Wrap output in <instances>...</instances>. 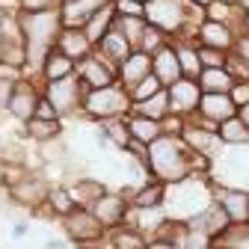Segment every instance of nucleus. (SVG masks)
Listing matches in <instances>:
<instances>
[{"label":"nucleus","mask_w":249,"mask_h":249,"mask_svg":"<svg viewBox=\"0 0 249 249\" xmlns=\"http://www.w3.org/2000/svg\"><path fill=\"white\" fill-rule=\"evenodd\" d=\"M240 30H246V33H249V15H243V21H240Z\"/></svg>","instance_id":"864d4df0"},{"label":"nucleus","mask_w":249,"mask_h":249,"mask_svg":"<svg viewBox=\"0 0 249 249\" xmlns=\"http://www.w3.org/2000/svg\"><path fill=\"white\" fill-rule=\"evenodd\" d=\"M24 134H27V140H33L36 145L59 140L62 137V119H30L24 124Z\"/></svg>","instance_id":"c85d7f7f"},{"label":"nucleus","mask_w":249,"mask_h":249,"mask_svg":"<svg viewBox=\"0 0 249 249\" xmlns=\"http://www.w3.org/2000/svg\"><path fill=\"white\" fill-rule=\"evenodd\" d=\"M187 3H190L193 9H202V12H208V9H211V3H213V0H187Z\"/></svg>","instance_id":"09e8293b"},{"label":"nucleus","mask_w":249,"mask_h":249,"mask_svg":"<svg viewBox=\"0 0 249 249\" xmlns=\"http://www.w3.org/2000/svg\"><path fill=\"white\" fill-rule=\"evenodd\" d=\"M77 77H80V83H83L86 92H89V89H101V86L116 83V80H119V69L110 66L104 56L89 53L83 62H77Z\"/></svg>","instance_id":"f8f14e48"},{"label":"nucleus","mask_w":249,"mask_h":249,"mask_svg":"<svg viewBox=\"0 0 249 249\" xmlns=\"http://www.w3.org/2000/svg\"><path fill=\"white\" fill-rule=\"evenodd\" d=\"M134 116H145V119H154V122L169 119V116H172V110H169V95H166V89H163V92H158L154 98L142 101V104H134Z\"/></svg>","instance_id":"473e14b6"},{"label":"nucleus","mask_w":249,"mask_h":249,"mask_svg":"<svg viewBox=\"0 0 249 249\" xmlns=\"http://www.w3.org/2000/svg\"><path fill=\"white\" fill-rule=\"evenodd\" d=\"M145 77H151V53H145V51H134V53L119 66V83L131 92V89L140 86Z\"/></svg>","instance_id":"a211bd4d"},{"label":"nucleus","mask_w":249,"mask_h":249,"mask_svg":"<svg viewBox=\"0 0 249 249\" xmlns=\"http://www.w3.org/2000/svg\"><path fill=\"white\" fill-rule=\"evenodd\" d=\"M42 95L53 104V110L62 116H71V113H80L83 110V95H86V86L80 83L77 74L66 77V80H53V83H45Z\"/></svg>","instance_id":"39448f33"},{"label":"nucleus","mask_w":249,"mask_h":249,"mask_svg":"<svg viewBox=\"0 0 249 249\" xmlns=\"http://www.w3.org/2000/svg\"><path fill=\"white\" fill-rule=\"evenodd\" d=\"M229 51H216V48H205L199 45V59H202V69H229Z\"/></svg>","instance_id":"e433bc0d"},{"label":"nucleus","mask_w":249,"mask_h":249,"mask_svg":"<svg viewBox=\"0 0 249 249\" xmlns=\"http://www.w3.org/2000/svg\"><path fill=\"white\" fill-rule=\"evenodd\" d=\"M187 229L190 231H202V234H208V237H223L229 229H231V223H229V216H226V211L216 205V202H211L208 208H202V211H196L193 216H187Z\"/></svg>","instance_id":"4468645a"},{"label":"nucleus","mask_w":249,"mask_h":249,"mask_svg":"<svg viewBox=\"0 0 249 249\" xmlns=\"http://www.w3.org/2000/svg\"><path fill=\"white\" fill-rule=\"evenodd\" d=\"M45 208H48L51 216H56V220H66L71 211H77V202H74L71 187H66V184H51L48 199H45Z\"/></svg>","instance_id":"b1692460"},{"label":"nucleus","mask_w":249,"mask_h":249,"mask_svg":"<svg viewBox=\"0 0 249 249\" xmlns=\"http://www.w3.org/2000/svg\"><path fill=\"white\" fill-rule=\"evenodd\" d=\"M172 45H175L178 62H181V74L190 77V80H199V74H202L199 42H196V39H178V42H172Z\"/></svg>","instance_id":"393cba45"},{"label":"nucleus","mask_w":249,"mask_h":249,"mask_svg":"<svg viewBox=\"0 0 249 249\" xmlns=\"http://www.w3.org/2000/svg\"><path fill=\"white\" fill-rule=\"evenodd\" d=\"M3 142H6V140H0V148H3Z\"/></svg>","instance_id":"bf43d9fd"},{"label":"nucleus","mask_w":249,"mask_h":249,"mask_svg":"<svg viewBox=\"0 0 249 249\" xmlns=\"http://www.w3.org/2000/svg\"><path fill=\"white\" fill-rule=\"evenodd\" d=\"M116 27L124 33V39L134 45V51H140L142 36H145V30H148V21L145 18H116Z\"/></svg>","instance_id":"72a5a7b5"},{"label":"nucleus","mask_w":249,"mask_h":249,"mask_svg":"<svg viewBox=\"0 0 249 249\" xmlns=\"http://www.w3.org/2000/svg\"><path fill=\"white\" fill-rule=\"evenodd\" d=\"M163 45H169V39L160 33V30L148 27V30H145V36H142V45H140V51H145V53H151V56H154V53H158Z\"/></svg>","instance_id":"ea45409f"},{"label":"nucleus","mask_w":249,"mask_h":249,"mask_svg":"<svg viewBox=\"0 0 249 249\" xmlns=\"http://www.w3.org/2000/svg\"><path fill=\"white\" fill-rule=\"evenodd\" d=\"M131 113H134V98L119 80L110 83V86H101V89H89L83 95L80 116L92 119L95 124L98 122H110V119H128Z\"/></svg>","instance_id":"f03ea898"},{"label":"nucleus","mask_w":249,"mask_h":249,"mask_svg":"<svg viewBox=\"0 0 249 249\" xmlns=\"http://www.w3.org/2000/svg\"><path fill=\"white\" fill-rule=\"evenodd\" d=\"M148 234L142 229H137L134 223H124L107 231V249H148Z\"/></svg>","instance_id":"412c9836"},{"label":"nucleus","mask_w":249,"mask_h":249,"mask_svg":"<svg viewBox=\"0 0 249 249\" xmlns=\"http://www.w3.org/2000/svg\"><path fill=\"white\" fill-rule=\"evenodd\" d=\"M119 18H145V6L134 3V0H113Z\"/></svg>","instance_id":"a19ab883"},{"label":"nucleus","mask_w":249,"mask_h":249,"mask_svg":"<svg viewBox=\"0 0 249 249\" xmlns=\"http://www.w3.org/2000/svg\"><path fill=\"white\" fill-rule=\"evenodd\" d=\"M223 3H234V6H237V0H223Z\"/></svg>","instance_id":"6e6d98bb"},{"label":"nucleus","mask_w":249,"mask_h":249,"mask_svg":"<svg viewBox=\"0 0 249 249\" xmlns=\"http://www.w3.org/2000/svg\"><path fill=\"white\" fill-rule=\"evenodd\" d=\"M163 89H166V86L151 74V77H145L140 86H134V89H131V98H134V104H142V101L154 98V95H158V92H163Z\"/></svg>","instance_id":"4c0bfd02"},{"label":"nucleus","mask_w":249,"mask_h":249,"mask_svg":"<svg viewBox=\"0 0 249 249\" xmlns=\"http://www.w3.org/2000/svg\"><path fill=\"white\" fill-rule=\"evenodd\" d=\"M237 116L243 119V124H246V128H249V104H243V107L237 110Z\"/></svg>","instance_id":"3c124183"},{"label":"nucleus","mask_w":249,"mask_h":249,"mask_svg":"<svg viewBox=\"0 0 249 249\" xmlns=\"http://www.w3.org/2000/svg\"><path fill=\"white\" fill-rule=\"evenodd\" d=\"M237 9H240L243 15H249V0H237Z\"/></svg>","instance_id":"603ef678"},{"label":"nucleus","mask_w":249,"mask_h":249,"mask_svg":"<svg viewBox=\"0 0 249 249\" xmlns=\"http://www.w3.org/2000/svg\"><path fill=\"white\" fill-rule=\"evenodd\" d=\"M107 3H113V0H62L59 3L62 30H83L92 21V15H98Z\"/></svg>","instance_id":"ddd939ff"},{"label":"nucleus","mask_w":249,"mask_h":249,"mask_svg":"<svg viewBox=\"0 0 249 249\" xmlns=\"http://www.w3.org/2000/svg\"><path fill=\"white\" fill-rule=\"evenodd\" d=\"M151 74L158 77L166 89H169L175 80L184 77V74H181V62H178V53H175V45H172V42L163 45L158 53L151 56Z\"/></svg>","instance_id":"6ab92c4d"},{"label":"nucleus","mask_w":249,"mask_h":249,"mask_svg":"<svg viewBox=\"0 0 249 249\" xmlns=\"http://www.w3.org/2000/svg\"><path fill=\"white\" fill-rule=\"evenodd\" d=\"M45 249H69V240H48Z\"/></svg>","instance_id":"8fccbe9b"},{"label":"nucleus","mask_w":249,"mask_h":249,"mask_svg":"<svg viewBox=\"0 0 249 249\" xmlns=\"http://www.w3.org/2000/svg\"><path fill=\"white\" fill-rule=\"evenodd\" d=\"M18 3H21V0H0V12H18Z\"/></svg>","instance_id":"de8ad7c7"},{"label":"nucleus","mask_w":249,"mask_h":249,"mask_svg":"<svg viewBox=\"0 0 249 249\" xmlns=\"http://www.w3.org/2000/svg\"><path fill=\"white\" fill-rule=\"evenodd\" d=\"M71 74H77V62L69 59L66 53H59V51L53 48V51L48 53V59H45V66H42L39 80L53 83V80H66V77H71Z\"/></svg>","instance_id":"a878e982"},{"label":"nucleus","mask_w":249,"mask_h":249,"mask_svg":"<svg viewBox=\"0 0 249 249\" xmlns=\"http://www.w3.org/2000/svg\"><path fill=\"white\" fill-rule=\"evenodd\" d=\"M71 187V193H74V202H77V208H92L95 205L110 187H104L101 181H95V178H77L74 184H69Z\"/></svg>","instance_id":"c756f323"},{"label":"nucleus","mask_w":249,"mask_h":249,"mask_svg":"<svg viewBox=\"0 0 249 249\" xmlns=\"http://www.w3.org/2000/svg\"><path fill=\"white\" fill-rule=\"evenodd\" d=\"M33 119H59V113L53 110V104L42 95V101H39V107H36V116Z\"/></svg>","instance_id":"c03bdc74"},{"label":"nucleus","mask_w":249,"mask_h":249,"mask_svg":"<svg viewBox=\"0 0 249 249\" xmlns=\"http://www.w3.org/2000/svg\"><path fill=\"white\" fill-rule=\"evenodd\" d=\"M169 110L172 116H181V119H193L199 113V101H202V89H199V80H190V77H181L175 80L169 89Z\"/></svg>","instance_id":"9b49d317"},{"label":"nucleus","mask_w":249,"mask_h":249,"mask_svg":"<svg viewBox=\"0 0 249 249\" xmlns=\"http://www.w3.org/2000/svg\"><path fill=\"white\" fill-rule=\"evenodd\" d=\"M134 3H140V6H145V3H148V0H134Z\"/></svg>","instance_id":"5fc2aeb1"},{"label":"nucleus","mask_w":249,"mask_h":249,"mask_svg":"<svg viewBox=\"0 0 249 249\" xmlns=\"http://www.w3.org/2000/svg\"><path fill=\"white\" fill-rule=\"evenodd\" d=\"M208 190L211 199L226 211L231 226H249V187H229V184L208 181Z\"/></svg>","instance_id":"0eeeda50"},{"label":"nucleus","mask_w":249,"mask_h":249,"mask_svg":"<svg viewBox=\"0 0 249 249\" xmlns=\"http://www.w3.org/2000/svg\"><path fill=\"white\" fill-rule=\"evenodd\" d=\"M48 190H51V184H45L42 172L39 169H27L24 178L12 187H6V193L15 205L27 208V211H33L39 213V208H45V199H48Z\"/></svg>","instance_id":"6e6552de"},{"label":"nucleus","mask_w":249,"mask_h":249,"mask_svg":"<svg viewBox=\"0 0 249 249\" xmlns=\"http://www.w3.org/2000/svg\"><path fill=\"white\" fill-rule=\"evenodd\" d=\"M98 134L110 140V145H116L119 151H124L131 145V131H128V119H110V122H98Z\"/></svg>","instance_id":"2f4dec72"},{"label":"nucleus","mask_w":249,"mask_h":249,"mask_svg":"<svg viewBox=\"0 0 249 249\" xmlns=\"http://www.w3.org/2000/svg\"><path fill=\"white\" fill-rule=\"evenodd\" d=\"M234 56H240L243 62H249V33L246 30H237V39H234Z\"/></svg>","instance_id":"37998d69"},{"label":"nucleus","mask_w":249,"mask_h":249,"mask_svg":"<svg viewBox=\"0 0 249 249\" xmlns=\"http://www.w3.org/2000/svg\"><path fill=\"white\" fill-rule=\"evenodd\" d=\"M145 169H148V178L160 181V184H166V187H175V184L190 181V178H193V169H190V148L184 145L181 137L163 134L160 140H154V142L148 145Z\"/></svg>","instance_id":"f257e3e1"},{"label":"nucleus","mask_w":249,"mask_h":249,"mask_svg":"<svg viewBox=\"0 0 249 249\" xmlns=\"http://www.w3.org/2000/svg\"><path fill=\"white\" fill-rule=\"evenodd\" d=\"M148 249H181L178 243H172V240H160V237H151L148 240Z\"/></svg>","instance_id":"a18cd8bd"},{"label":"nucleus","mask_w":249,"mask_h":249,"mask_svg":"<svg viewBox=\"0 0 249 249\" xmlns=\"http://www.w3.org/2000/svg\"><path fill=\"white\" fill-rule=\"evenodd\" d=\"M181 140H184V145L190 148L193 154H202V158H208V160L220 158V151L226 148L223 140H220V131H216L213 124H208V122H199L196 116L184 122Z\"/></svg>","instance_id":"423d86ee"},{"label":"nucleus","mask_w":249,"mask_h":249,"mask_svg":"<svg viewBox=\"0 0 249 249\" xmlns=\"http://www.w3.org/2000/svg\"><path fill=\"white\" fill-rule=\"evenodd\" d=\"M62 0H21L18 12H45V9H59Z\"/></svg>","instance_id":"79ce46f5"},{"label":"nucleus","mask_w":249,"mask_h":249,"mask_svg":"<svg viewBox=\"0 0 249 249\" xmlns=\"http://www.w3.org/2000/svg\"><path fill=\"white\" fill-rule=\"evenodd\" d=\"M234 86H237V80L229 69H202V74H199L202 95H231Z\"/></svg>","instance_id":"5701e85b"},{"label":"nucleus","mask_w":249,"mask_h":249,"mask_svg":"<svg viewBox=\"0 0 249 249\" xmlns=\"http://www.w3.org/2000/svg\"><path fill=\"white\" fill-rule=\"evenodd\" d=\"M3 15H6V12H0V24H3Z\"/></svg>","instance_id":"13d9d810"},{"label":"nucleus","mask_w":249,"mask_h":249,"mask_svg":"<svg viewBox=\"0 0 249 249\" xmlns=\"http://www.w3.org/2000/svg\"><path fill=\"white\" fill-rule=\"evenodd\" d=\"M213 246H231V249H249V226H231L223 237H216Z\"/></svg>","instance_id":"c9c22d12"},{"label":"nucleus","mask_w":249,"mask_h":249,"mask_svg":"<svg viewBox=\"0 0 249 249\" xmlns=\"http://www.w3.org/2000/svg\"><path fill=\"white\" fill-rule=\"evenodd\" d=\"M116 18H119V15H116V3H107L98 15H92V21L83 27V33L89 36L92 48H98V45H101V39H104L110 30L116 27Z\"/></svg>","instance_id":"cd10ccee"},{"label":"nucleus","mask_w":249,"mask_h":249,"mask_svg":"<svg viewBox=\"0 0 249 249\" xmlns=\"http://www.w3.org/2000/svg\"><path fill=\"white\" fill-rule=\"evenodd\" d=\"M95 53H98V56H104V59L110 62V66H116V69H119L122 62L134 53V45H131L128 39H124V33H122L119 27H113L110 33L101 39V45L95 48Z\"/></svg>","instance_id":"aec40b11"},{"label":"nucleus","mask_w":249,"mask_h":249,"mask_svg":"<svg viewBox=\"0 0 249 249\" xmlns=\"http://www.w3.org/2000/svg\"><path fill=\"white\" fill-rule=\"evenodd\" d=\"M213 249H231V246H213Z\"/></svg>","instance_id":"4d7b16f0"},{"label":"nucleus","mask_w":249,"mask_h":249,"mask_svg":"<svg viewBox=\"0 0 249 249\" xmlns=\"http://www.w3.org/2000/svg\"><path fill=\"white\" fill-rule=\"evenodd\" d=\"M27 231H30V226H27V223H21V220L12 226V237H15V240H24V237H27Z\"/></svg>","instance_id":"49530a36"},{"label":"nucleus","mask_w":249,"mask_h":249,"mask_svg":"<svg viewBox=\"0 0 249 249\" xmlns=\"http://www.w3.org/2000/svg\"><path fill=\"white\" fill-rule=\"evenodd\" d=\"M128 131H131V142H140V145H151L154 140L163 137V122H154V119H145V116H128Z\"/></svg>","instance_id":"bb28decb"},{"label":"nucleus","mask_w":249,"mask_h":249,"mask_svg":"<svg viewBox=\"0 0 249 249\" xmlns=\"http://www.w3.org/2000/svg\"><path fill=\"white\" fill-rule=\"evenodd\" d=\"M216 131H220V140H223V145H226V148H246V145H249V128L243 124V119H240V116H234V119L223 122Z\"/></svg>","instance_id":"7c9ffc66"},{"label":"nucleus","mask_w":249,"mask_h":249,"mask_svg":"<svg viewBox=\"0 0 249 249\" xmlns=\"http://www.w3.org/2000/svg\"><path fill=\"white\" fill-rule=\"evenodd\" d=\"M69 145H66V140H51V142H42L39 145V158L45 160V163H66L69 160Z\"/></svg>","instance_id":"f704fd0d"},{"label":"nucleus","mask_w":249,"mask_h":249,"mask_svg":"<svg viewBox=\"0 0 249 249\" xmlns=\"http://www.w3.org/2000/svg\"><path fill=\"white\" fill-rule=\"evenodd\" d=\"M56 51L66 53L74 62H83L89 53H95V48H92V42H89V36L83 30H62L59 39H56Z\"/></svg>","instance_id":"4be33fe9"},{"label":"nucleus","mask_w":249,"mask_h":249,"mask_svg":"<svg viewBox=\"0 0 249 249\" xmlns=\"http://www.w3.org/2000/svg\"><path fill=\"white\" fill-rule=\"evenodd\" d=\"M92 213H95V220L110 231V229H116V226H124L131 220V202H128V193H113V190H107L95 205L89 208Z\"/></svg>","instance_id":"1a4fd4ad"},{"label":"nucleus","mask_w":249,"mask_h":249,"mask_svg":"<svg viewBox=\"0 0 249 249\" xmlns=\"http://www.w3.org/2000/svg\"><path fill=\"white\" fill-rule=\"evenodd\" d=\"M39 101H42V86H39V80H33V77H27V74H24V77L18 80L15 92H12V101H9V116H12L15 122L27 124L30 119L36 116Z\"/></svg>","instance_id":"9d476101"},{"label":"nucleus","mask_w":249,"mask_h":249,"mask_svg":"<svg viewBox=\"0 0 249 249\" xmlns=\"http://www.w3.org/2000/svg\"><path fill=\"white\" fill-rule=\"evenodd\" d=\"M62 223V231H66V240H71L74 246H83V249H98L104 240H107V229L95 220V213L89 208H77L71 211Z\"/></svg>","instance_id":"20e7f679"},{"label":"nucleus","mask_w":249,"mask_h":249,"mask_svg":"<svg viewBox=\"0 0 249 249\" xmlns=\"http://www.w3.org/2000/svg\"><path fill=\"white\" fill-rule=\"evenodd\" d=\"M24 158H27V151L18 140H6L3 148H0V160L9 163V166H24Z\"/></svg>","instance_id":"58836bf2"},{"label":"nucleus","mask_w":249,"mask_h":249,"mask_svg":"<svg viewBox=\"0 0 249 249\" xmlns=\"http://www.w3.org/2000/svg\"><path fill=\"white\" fill-rule=\"evenodd\" d=\"M128 193V202H131V211H160L166 205V196H169V187L148 178L142 187L137 190H124Z\"/></svg>","instance_id":"f3484780"},{"label":"nucleus","mask_w":249,"mask_h":249,"mask_svg":"<svg viewBox=\"0 0 249 249\" xmlns=\"http://www.w3.org/2000/svg\"><path fill=\"white\" fill-rule=\"evenodd\" d=\"M193 39L205 48H216V51H234V39H237V27L231 24H223V21H211L205 18L199 27H196V33Z\"/></svg>","instance_id":"2eb2a0df"},{"label":"nucleus","mask_w":249,"mask_h":249,"mask_svg":"<svg viewBox=\"0 0 249 249\" xmlns=\"http://www.w3.org/2000/svg\"><path fill=\"white\" fill-rule=\"evenodd\" d=\"M18 27L27 45H45L56 48V39L62 33V18L59 9H45V12H18Z\"/></svg>","instance_id":"7ed1b4c3"},{"label":"nucleus","mask_w":249,"mask_h":249,"mask_svg":"<svg viewBox=\"0 0 249 249\" xmlns=\"http://www.w3.org/2000/svg\"><path fill=\"white\" fill-rule=\"evenodd\" d=\"M234 116H237V104H234L231 95H202L199 113H196L199 122H208L213 128H220L223 122H229Z\"/></svg>","instance_id":"dca6fc26"}]
</instances>
